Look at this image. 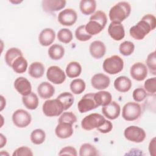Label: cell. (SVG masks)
<instances>
[{
	"label": "cell",
	"instance_id": "83f0119b",
	"mask_svg": "<svg viewBox=\"0 0 156 156\" xmlns=\"http://www.w3.org/2000/svg\"><path fill=\"white\" fill-rule=\"evenodd\" d=\"M64 54L65 49L60 44H54L49 48L48 55L52 60H58L63 57Z\"/></svg>",
	"mask_w": 156,
	"mask_h": 156
},
{
	"label": "cell",
	"instance_id": "1f68e13d",
	"mask_svg": "<svg viewBox=\"0 0 156 156\" xmlns=\"http://www.w3.org/2000/svg\"><path fill=\"white\" fill-rule=\"evenodd\" d=\"M27 65L28 64L26 59L23 56H21L14 61L12 68L15 73L22 74L26 72L27 68Z\"/></svg>",
	"mask_w": 156,
	"mask_h": 156
},
{
	"label": "cell",
	"instance_id": "f546056e",
	"mask_svg": "<svg viewBox=\"0 0 156 156\" xmlns=\"http://www.w3.org/2000/svg\"><path fill=\"white\" fill-rule=\"evenodd\" d=\"M23 56L21 51L17 48H11L9 49L5 54V61L8 66L12 67L14 61L19 57Z\"/></svg>",
	"mask_w": 156,
	"mask_h": 156
},
{
	"label": "cell",
	"instance_id": "ac0fdd59",
	"mask_svg": "<svg viewBox=\"0 0 156 156\" xmlns=\"http://www.w3.org/2000/svg\"><path fill=\"white\" fill-rule=\"evenodd\" d=\"M14 87L23 96H26L32 92L30 82L24 77H19L14 82Z\"/></svg>",
	"mask_w": 156,
	"mask_h": 156
},
{
	"label": "cell",
	"instance_id": "836d02e7",
	"mask_svg": "<svg viewBox=\"0 0 156 156\" xmlns=\"http://www.w3.org/2000/svg\"><path fill=\"white\" fill-rule=\"evenodd\" d=\"M46 133L41 129L34 130L30 134V140L35 144H41L45 141Z\"/></svg>",
	"mask_w": 156,
	"mask_h": 156
},
{
	"label": "cell",
	"instance_id": "9c48e42d",
	"mask_svg": "<svg viewBox=\"0 0 156 156\" xmlns=\"http://www.w3.org/2000/svg\"><path fill=\"white\" fill-rule=\"evenodd\" d=\"M32 120L30 114L23 109H18L12 115V121L18 127L24 128L28 126Z\"/></svg>",
	"mask_w": 156,
	"mask_h": 156
},
{
	"label": "cell",
	"instance_id": "52a82bcc",
	"mask_svg": "<svg viewBox=\"0 0 156 156\" xmlns=\"http://www.w3.org/2000/svg\"><path fill=\"white\" fill-rule=\"evenodd\" d=\"M141 114V107L136 102H129L126 103L122 110V118L128 121H132L137 119Z\"/></svg>",
	"mask_w": 156,
	"mask_h": 156
},
{
	"label": "cell",
	"instance_id": "d590c367",
	"mask_svg": "<svg viewBox=\"0 0 156 156\" xmlns=\"http://www.w3.org/2000/svg\"><path fill=\"white\" fill-rule=\"evenodd\" d=\"M73 37L72 32L67 28L61 29L57 33L58 40L60 42L65 44L70 43L73 40Z\"/></svg>",
	"mask_w": 156,
	"mask_h": 156
},
{
	"label": "cell",
	"instance_id": "484cf974",
	"mask_svg": "<svg viewBox=\"0 0 156 156\" xmlns=\"http://www.w3.org/2000/svg\"><path fill=\"white\" fill-rule=\"evenodd\" d=\"M94 99L98 106H105L112 102V96L107 91H99L94 93Z\"/></svg>",
	"mask_w": 156,
	"mask_h": 156
},
{
	"label": "cell",
	"instance_id": "ab89813d",
	"mask_svg": "<svg viewBox=\"0 0 156 156\" xmlns=\"http://www.w3.org/2000/svg\"><path fill=\"white\" fill-rule=\"evenodd\" d=\"M144 87L146 92L150 95H155L156 93V78L154 77L147 79L144 83Z\"/></svg>",
	"mask_w": 156,
	"mask_h": 156
},
{
	"label": "cell",
	"instance_id": "7c38bea8",
	"mask_svg": "<svg viewBox=\"0 0 156 156\" xmlns=\"http://www.w3.org/2000/svg\"><path fill=\"white\" fill-rule=\"evenodd\" d=\"M58 21L63 26H71L77 21V14L76 12L71 8L62 10L58 15Z\"/></svg>",
	"mask_w": 156,
	"mask_h": 156
},
{
	"label": "cell",
	"instance_id": "8d00e7d4",
	"mask_svg": "<svg viewBox=\"0 0 156 156\" xmlns=\"http://www.w3.org/2000/svg\"><path fill=\"white\" fill-rule=\"evenodd\" d=\"M135 45L130 41H124L121 43L119 46L120 53L124 56L130 55L134 51Z\"/></svg>",
	"mask_w": 156,
	"mask_h": 156
},
{
	"label": "cell",
	"instance_id": "60d3db41",
	"mask_svg": "<svg viewBox=\"0 0 156 156\" xmlns=\"http://www.w3.org/2000/svg\"><path fill=\"white\" fill-rule=\"evenodd\" d=\"M58 121V122H66L73 124L77 121V118L76 116L71 112H64L62 113Z\"/></svg>",
	"mask_w": 156,
	"mask_h": 156
},
{
	"label": "cell",
	"instance_id": "ee69618b",
	"mask_svg": "<svg viewBox=\"0 0 156 156\" xmlns=\"http://www.w3.org/2000/svg\"><path fill=\"white\" fill-rule=\"evenodd\" d=\"M59 155H73L76 156L77 155V151L76 149L72 147V146H66L65 147H63L58 153Z\"/></svg>",
	"mask_w": 156,
	"mask_h": 156
},
{
	"label": "cell",
	"instance_id": "681fc988",
	"mask_svg": "<svg viewBox=\"0 0 156 156\" xmlns=\"http://www.w3.org/2000/svg\"><path fill=\"white\" fill-rule=\"evenodd\" d=\"M12 3H14V4H17V3H20V2L21 1H10Z\"/></svg>",
	"mask_w": 156,
	"mask_h": 156
},
{
	"label": "cell",
	"instance_id": "cb8c5ba5",
	"mask_svg": "<svg viewBox=\"0 0 156 156\" xmlns=\"http://www.w3.org/2000/svg\"><path fill=\"white\" fill-rule=\"evenodd\" d=\"M44 73V65L39 62H34L32 63L28 69L29 75L35 79L41 77Z\"/></svg>",
	"mask_w": 156,
	"mask_h": 156
},
{
	"label": "cell",
	"instance_id": "4dcf8cb0",
	"mask_svg": "<svg viewBox=\"0 0 156 156\" xmlns=\"http://www.w3.org/2000/svg\"><path fill=\"white\" fill-rule=\"evenodd\" d=\"M57 99L62 104L64 110H66L70 108L74 101L73 95L69 92H63L60 94L57 97Z\"/></svg>",
	"mask_w": 156,
	"mask_h": 156
},
{
	"label": "cell",
	"instance_id": "ffe728a7",
	"mask_svg": "<svg viewBox=\"0 0 156 156\" xmlns=\"http://www.w3.org/2000/svg\"><path fill=\"white\" fill-rule=\"evenodd\" d=\"M55 38V33L51 28L43 29L39 34L38 40L40 44L43 46H48L51 44Z\"/></svg>",
	"mask_w": 156,
	"mask_h": 156
},
{
	"label": "cell",
	"instance_id": "f6af8a7d",
	"mask_svg": "<svg viewBox=\"0 0 156 156\" xmlns=\"http://www.w3.org/2000/svg\"><path fill=\"white\" fill-rule=\"evenodd\" d=\"M113 129V124L112 123L106 120L105 122L103 124V126L98 129V130L103 133H107L110 132Z\"/></svg>",
	"mask_w": 156,
	"mask_h": 156
},
{
	"label": "cell",
	"instance_id": "9a60e30c",
	"mask_svg": "<svg viewBox=\"0 0 156 156\" xmlns=\"http://www.w3.org/2000/svg\"><path fill=\"white\" fill-rule=\"evenodd\" d=\"M103 115L109 119L113 120L118 118L121 112L120 105L115 101H112L110 104L102 108Z\"/></svg>",
	"mask_w": 156,
	"mask_h": 156
},
{
	"label": "cell",
	"instance_id": "e575fe53",
	"mask_svg": "<svg viewBox=\"0 0 156 156\" xmlns=\"http://www.w3.org/2000/svg\"><path fill=\"white\" fill-rule=\"evenodd\" d=\"M98 155V153L96 148L90 143H84L80 147V156H96Z\"/></svg>",
	"mask_w": 156,
	"mask_h": 156
},
{
	"label": "cell",
	"instance_id": "d6a6232c",
	"mask_svg": "<svg viewBox=\"0 0 156 156\" xmlns=\"http://www.w3.org/2000/svg\"><path fill=\"white\" fill-rule=\"evenodd\" d=\"M69 87L73 94H80L85 90L86 85L83 80L81 79H75L71 81Z\"/></svg>",
	"mask_w": 156,
	"mask_h": 156
},
{
	"label": "cell",
	"instance_id": "4fadbf2b",
	"mask_svg": "<svg viewBox=\"0 0 156 156\" xmlns=\"http://www.w3.org/2000/svg\"><path fill=\"white\" fill-rule=\"evenodd\" d=\"M130 73L134 80L141 81L145 79L147 76V68L144 63L136 62L131 66Z\"/></svg>",
	"mask_w": 156,
	"mask_h": 156
},
{
	"label": "cell",
	"instance_id": "3957f363",
	"mask_svg": "<svg viewBox=\"0 0 156 156\" xmlns=\"http://www.w3.org/2000/svg\"><path fill=\"white\" fill-rule=\"evenodd\" d=\"M131 12L130 4L121 1L114 5L109 11V18L112 22L121 23L126 19Z\"/></svg>",
	"mask_w": 156,
	"mask_h": 156
},
{
	"label": "cell",
	"instance_id": "ba28073f",
	"mask_svg": "<svg viewBox=\"0 0 156 156\" xmlns=\"http://www.w3.org/2000/svg\"><path fill=\"white\" fill-rule=\"evenodd\" d=\"M125 138L134 143H141L146 138V132L142 128L136 126H130L124 131Z\"/></svg>",
	"mask_w": 156,
	"mask_h": 156
},
{
	"label": "cell",
	"instance_id": "c3c4849f",
	"mask_svg": "<svg viewBox=\"0 0 156 156\" xmlns=\"http://www.w3.org/2000/svg\"><path fill=\"white\" fill-rule=\"evenodd\" d=\"M5 106V99L4 98V97L1 95V111H2L4 108Z\"/></svg>",
	"mask_w": 156,
	"mask_h": 156
},
{
	"label": "cell",
	"instance_id": "44dd1931",
	"mask_svg": "<svg viewBox=\"0 0 156 156\" xmlns=\"http://www.w3.org/2000/svg\"><path fill=\"white\" fill-rule=\"evenodd\" d=\"M55 135L60 138L66 139L73 134V124L66 122H58L55 129Z\"/></svg>",
	"mask_w": 156,
	"mask_h": 156
},
{
	"label": "cell",
	"instance_id": "d6986e66",
	"mask_svg": "<svg viewBox=\"0 0 156 156\" xmlns=\"http://www.w3.org/2000/svg\"><path fill=\"white\" fill-rule=\"evenodd\" d=\"M89 51L91 55L96 59L102 58L105 54L106 47L104 43L99 40H96L91 43Z\"/></svg>",
	"mask_w": 156,
	"mask_h": 156
},
{
	"label": "cell",
	"instance_id": "2e32d148",
	"mask_svg": "<svg viewBox=\"0 0 156 156\" xmlns=\"http://www.w3.org/2000/svg\"><path fill=\"white\" fill-rule=\"evenodd\" d=\"M108 33L114 40L120 41L125 36L124 27L121 23L111 22L108 27Z\"/></svg>",
	"mask_w": 156,
	"mask_h": 156
},
{
	"label": "cell",
	"instance_id": "277c9868",
	"mask_svg": "<svg viewBox=\"0 0 156 156\" xmlns=\"http://www.w3.org/2000/svg\"><path fill=\"white\" fill-rule=\"evenodd\" d=\"M124 67V61L119 55H114L105 58L102 64L105 72L109 74H116L121 72Z\"/></svg>",
	"mask_w": 156,
	"mask_h": 156
},
{
	"label": "cell",
	"instance_id": "5b68a950",
	"mask_svg": "<svg viewBox=\"0 0 156 156\" xmlns=\"http://www.w3.org/2000/svg\"><path fill=\"white\" fill-rule=\"evenodd\" d=\"M106 120L101 114L94 113L83 118L81 121V126L85 130H91L94 129L98 130L103 126Z\"/></svg>",
	"mask_w": 156,
	"mask_h": 156
},
{
	"label": "cell",
	"instance_id": "7dc6e473",
	"mask_svg": "<svg viewBox=\"0 0 156 156\" xmlns=\"http://www.w3.org/2000/svg\"><path fill=\"white\" fill-rule=\"evenodd\" d=\"M0 138H1V143H0V148H2L4 147V145H5L7 143V139L5 136H4L2 133L0 134Z\"/></svg>",
	"mask_w": 156,
	"mask_h": 156
},
{
	"label": "cell",
	"instance_id": "d4e9b609",
	"mask_svg": "<svg viewBox=\"0 0 156 156\" xmlns=\"http://www.w3.org/2000/svg\"><path fill=\"white\" fill-rule=\"evenodd\" d=\"M22 101L24 105L29 110H35L38 105V96L33 92L26 96H23L22 97Z\"/></svg>",
	"mask_w": 156,
	"mask_h": 156
},
{
	"label": "cell",
	"instance_id": "f35d334b",
	"mask_svg": "<svg viewBox=\"0 0 156 156\" xmlns=\"http://www.w3.org/2000/svg\"><path fill=\"white\" fill-rule=\"evenodd\" d=\"M146 62L151 73L154 76L156 75V57L155 51L147 55Z\"/></svg>",
	"mask_w": 156,
	"mask_h": 156
},
{
	"label": "cell",
	"instance_id": "7bdbcfd3",
	"mask_svg": "<svg viewBox=\"0 0 156 156\" xmlns=\"http://www.w3.org/2000/svg\"><path fill=\"white\" fill-rule=\"evenodd\" d=\"M13 156H32V150L26 146H21L14 151L12 154Z\"/></svg>",
	"mask_w": 156,
	"mask_h": 156
},
{
	"label": "cell",
	"instance_id": "30bf717a",
	"mask_svg": "<svg viewBox=\"0 0 156 156\" xmlns=\"http://www.w3.org/2000/svg\"><path fill=\"white\" fill-rule=\"evenodd\" d=\"M95 99L94 93H87L85 94L77 103V108L80 113H86L98 107Z\"/></svg>",
	"mask_w": 156,
	"mask_h": 156
},
{
	"label": "cell",
	"instance_id": "74e56055",
	"mask_svg": "<svg viewBox=\"0 0 156 156\" xmlns=\"http://www.w3.org/2000/svg\"><path fill=\"white\" fill-rule=\"evenodd\" d=\"M75 36L77 40L80 41H86L91 39L92 36L88 34L85 30V25L79 26L75 31Z\"/></svg>",
	"mask_w": 156,
	"mask_h": 156
},
{
	"label": "cell",
	"instance_id": "5bb4252c",
	"mask_svg": "<svg viewBox=\"0 0 156 156\" xmlns=\"http://www.w3.org/2000/svg\"><path fill=\"white\" fill-rule=\"evenodd\" d=\"M110 83L108 76L103 73H97L94 74L91 79L92 87L96 90H102L107 88Z\"/></svg>",
	"mask_w": 156,
	"mask_h": 156
},
{
	"label": "cell",
	"instance_id": "4316f807",
	"mask_svg": "<svg viewBox=\"0 0 156 156\" xmlns=\"http://www.w3.org/2000/svg\"><path fill=\"white\" fill-rule=\"evenodd\" d=\"M79 8L83 15H91L95 12L96 2L94 0H82L79 4Z\"/></svg>",
	"mask_w": 156,
	"mask_h": 156
},
{
	"label": "cell",
	"instance_id": "e0dca14e",
	"mask_svg": "<svg viewBox=\"0 0 156 156\" xmlns=\"http://www.w3.org/2000/svg\"><path fill=\"white\" fill-rule=\"evenodd\" d=\"M66 1L65 0H43L41 5L43 10L48 13L57 12L65 7Z\"/></svg>",
	"mask_w": 156,
	"mask_h": 156
},
{
	"label": "cell",
	"instance_id": "b9f144b4",
	"mask_svg": "<svg viewBox=\"0 0 156 156\" xmlns=\"http://www.w3.org/2000/svg\"><path fill=\"white\" fill-rule=\"evenodd\" d=\"M147 96V93L143 88H137L133 91L132 96L135 101L139 102L143 101Z\"/></svg>",
	"mask_w": 156,
	"mask_h": 156
},
{
	"label": "cell",
	"instance_id": "603a6c76",
	"mask_svg": "<svg viewBox=\"0 0 156 156\" xmlns=\"http://www.w3.org/2000/svg\"><path fill=\"white\" fill-rule=\"evenodd\" d=\"M37 91L40 98L47 99L54 95L55 88L53 85L48 82H43L38 86Z\"/></svg>",
	"mask_w": 156,
	"mask_h": 156
},
{
	"label": "cell",
	"instance_id": "8fae6325",
	"mask_svg": "<svg viewBox=\"0 0 156 156\" xmlns=\"http://www.w3.org/2000/svg\"><path fill=\"white\" fill-rule=\"evenodd\" d=\"M47 79L54 84H62L66 79L65 72L57 66H51L46 72Z\"/></svg>",
	"mask_w": 156,
	"mask_h": 156
},
{
	"label": "cell",
	"instance_id": "7402d4cb",
	"mask_svg": "<svg viewBox=\"0 0 156 156\" xmlns=\"http://www.w3.org/2000/svg\"><path fill=\"white\" fill-rule=\"evenodd\" d=\"M132 85V84L130 79L124 76L118 77L114 81L115 88L121 93H126L129 91Z\"/></svg>",
	"mask_w": 156,
	"mask_h": 156
},
{
	"label": "cell",
	"instance_id": "7a4b0ae2",
	"mask_svg": "<svg viewBox=\"0 0 156 156\" xmlns=\"http://www.w3.org/2000/svg\"><path fill=\"white\" fill-rule=\"evenodd\" d=\"M107 18L105 12L98 10L90 18V21L85 25V30L91 36L100 33L105 27Z\"/></svg>",
	"mask_w": 156,
	"mask_h": 156
},
{
	"label": "cell",
	"instance_id": "bcb514c9",
	"mask_svg": "<svg viewBox=\"0 0 156 156\" xmlns=\"http://www.w3.org/2000/svg\"><path fill=\"white\" fill-rule=\"evenodd\" d=\"M155 137H154L150 141L149 144V151L151 155L155 156Z\"/></svg>",
	"mask_w": 156,
	"mask_h": 156
},
{
	"label": "cell",
	"instance_id": "6da1fadb",
	"mask_svg": "<svg viewBox=\"0 0 156 156\" xmlns=\"http://www.w3.org/2000/svg\"><path fill=\"white\" fill-rule=\"evenodd\" d=\"M156 27V18L151 14L144 15L139 22L130 27V36L136 40H143L151 30Z\"/></svg>",
	"mask_w": 156,
	"mask_h": 156
},
{
	"label": "cell",
	"instance_id": "8992f818",
	"mask_svg": "<svg viewBox=\"0 0 156 156\" xmlns=\"http://www.w3.org/2000/svg\"><path fill=\"white\" fill-rule=\"evenodd\" d=\"M42 110L43 113L49 117L58 116L64 110L62 104L56 98L55 99H48L43 104Z\"/></svg>",
	"mask_w": 156,
	"mask_h": 156
},
{
	"label": "cell",
	"instance_id": "f1b7e54d",
	"mask_svg": "<svg viewBox=\"0 0 156 156\" xmlns=\"http://www.w3.org/2000/svg\"><path fill=\"white\" fill-rule=\"evenodd\" d=\"M82 72V66L77 62H69L66 68V74L69 78H75L80 76Z\"/></svg>",
	"mask_w": 156,
	"mask_h": 156
}]
</instances>
